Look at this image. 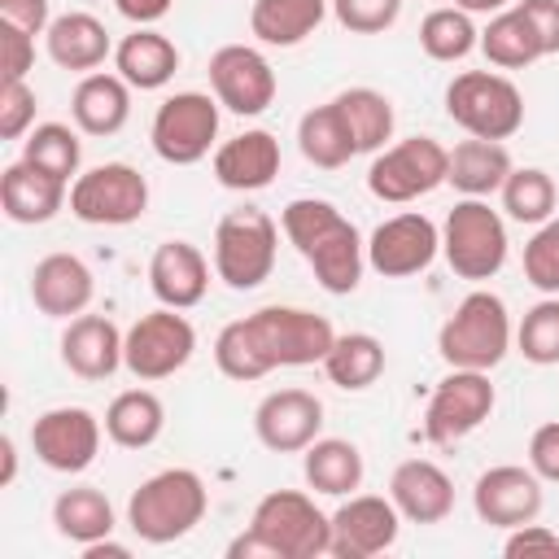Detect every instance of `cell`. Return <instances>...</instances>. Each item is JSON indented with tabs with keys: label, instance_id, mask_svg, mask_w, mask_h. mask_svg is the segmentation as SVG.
Segmentation results:
<instances>
[{
	"label": "cell",
	"instance_id": "83f0119b",
	"mask_svg": "<svg viewBox=\"0 0 559 559\" xmlns=\"http://www.w3.org/2000/svg\"><path fill=\"white\" fill-rule=\"evenodd\" d=\"M114 70L135 87V92H157L175 79L179 70V48L153 31V26H135L131 35H122V44L114 48Z\"/></svg>",
	"mask_w": 559,
	"mask_h": 559
},
{
	"label": "cell",
	"instance_id": "816d5d0a",
	"mask_svg": "<svg viewBox=\"0 0 559 559\" xmlns=\"http://www.w3.org/2000/svg\"><path fill=\"white\" fill-rule=\"evenodd\" d=\"M127 555H131V546H122L114 537H100V542L83 546V559H127Z\"/></svg>",
	"mask_w": 559,
	"mask_h": 559
},
{
	"label": "cell",
	"instance_id": "bcb514c9",
	"mask_svg": "<svg viewBox=\"0 0 559 559\" xmlns=\"http://www.w3.org/2000/svg\"><path fill=\"white\" fill-rule=\"evenodd\" d=\"M502 555L507 559H528V555H546V559H559V533L528 520L520 528H507V542H502Z\"/></svg>",
	"mask_w": 559,
	"mask_h": 559
},
{
	"label": "cell",
	"instance_id": "6da1fadb",
	"mask_svg": "<svg viewBox=\"0 0 559 559\" xmlns=\"http://www.w3.org/2000/svg\"><path fill=\"white\" fill-rule=\"evenodd\" d=\"M336 332L323 314L301 306H262L245 319H231L214 336V362L227 380H262L275 367L323 362Z\"/></svg>",
	"mask_w": 559,
	"mask_h": 559
},
{
	"label": "cell",
	"instance_id": "7a4b0ae2",
	"mask_svg": "<svg viewBox=\"0 0 559 559\" xmlns=\"http://www.w3.org/2000/svg\"><path fill=\"white\" fill-rule=\"evenodd\" d=\"M284 236L293 240V249L306 258V266L314 271L319 288L332 297H349L362 280L367 266V245L358 236V227L323 197H297L284 205L280 214Z\"/></svg>",
	"mask_w": 559,
	"mask_h": 559
},
{
	"label": "cell",
	"instance_id": "ba28073f",
	"mask_svg": "<svg viewBox=\"0 0 559 559\" xmlns=\"http://www.w3.org/2000/svg\"><path fill=\"white\" fill-rule=\"evenodd\" d=\"M441 253L459 280H493L507 262V223L485 197H463L445 214Z\"/></svg>",
	"mask_w": 559,
	"mask_h": 559
},
{
	"label": "cell",
	"instance_id": "3957f363",
	"mask_svg": "<svg viewBox=\"0 0 559 559\" xmlns=\"http://www.w3.org/2000/svg\"><path fill=\"white\" fill-rule=\"evenodd\" d=\"M332 550V515L301 489H271L258 498L249 528L227 546L231 559H319Z\"/></svg>",
	"mask_w": 559,
	"mask_h": 559
},
{
	"label": "cell",
	"instance_id": "c3c4849f",
	"mask_svg": "<svg viewBox=\"0 0 559 559\" xmlns=\"http://www.w3.org/2000/svg\"><path fill=\"white\" fill-rule=\"evenodd\" d=\"M528 467H533L542 480L559 485V419L542 424V428L528 437Z\"/></svg>",
	"mask_w": 559,
	"mask_h": 559
},
{
	"label": "cell",
	"instance_id": "f1b7e54d",
	"mask_svg": "<svg viewBox=\"0 0 559 559\" xmlns=\"http://www.w3.org/2000/svg\"><path fill=\"white\" fill-rule=\"evenodd\" d=\"M511 153L502 140H459L450 148V175L445 183H454V192L463 197H489V192H502L507 175H511Z\"/></svg>",
	"mask_w": 559,
	"mask_h": 559
},
{
	"label": "cell",
	"instance_id": "f5cc1de1",
	"mask_svg": "<svg viewBox=\"0 0 559 559\" xmlns=\"http://www.w3.org/2000/svg\"><path fill=\"white\" fill-rule=\"evenodd\" d=\"M0 459H4L0 489H9V485H13V476H17V445H13V437H0Z\"/></svg>",
	"mask_w": 559,
	"mask_h": 559
},
{
	"label": "cell",
	"instance_id": "f546056e",
	"mask_svg": "<svg viewBox=\"0 0 559 559\" xmlns=\"http://www.w3.org/2000/svg\"><path fill=\"white\" fill-rule=\"evenodd\" d=\"M328 4L332 0H253L249 31L266 48H297L301 39H310L323 26Z\"/></svg>",
	"mask_w": 559,
	"mask_h": 559
},
{
	"label": "cell",
	"instance_id": "5b68a950",
	"mask_svg": "<svg viewBox=\"0 0 559 559\" xmlns=\"http://www.w3.org/2000/svg\"><path fill=\"white\" fill-rule=\"evenodd\" d=\"M511 314L507 301L489 288H472L454 314L437 332V354L445 367H467V371H493L507 349H511Z\"/></svg>",
	"mask_w": 559,
	"mask_h": 559
},
{
	"label": "cell",
	"instance_id": "8fae6325",
	"mask_svg": "<svg viewBox=\"0 0 559 559\" xmlns=\"http://www.w3.org/2000/svg\"><path fill=\"white\" fill-rule=\"evenodd\" d=\"M148 140L166 166H197L218 140V96H210V92L166 96L153 114Z\"/></svg>",
	"mask_w": 559,
	"mask_h": 559
},
{
	"label": "cell",
	"instance_id": "ee69618b",
	"mask_svg": "<svg viewBox=\"0 0 559 559\" xmlns=\"http://www.w3.org/2000/svg\"><path fill=\"white\" fill-rule=\"evenodd\" d=\"M35 92L26 87V79L17 83H0V140H22L35 127Z\"/></svg>",
	"mask_w": 559,
	"mask_h": 559
},
{
	"label": "cell",
	"instance_id": "74e56055",
	"mask_svg": "<svg viewBox=\"0 0 559 559\" xmlns=\"http://www.w3.org/2000/svg\"><path fill=\"white\" fill-rule=\"evenodd\" d=\"M22 162L39 166L44 175H52L61 183H74L79 179V162H83L79 131L66 127V122H39V127H31L26 140H22Z\"/></svg>",
	"mask_w": 559,
	"mask_h": 559
},
{
	"label": "cell",
	"instance_id": "52a82bcc",
	"mask_svg": "<svg viewBox=\"0 0 559 559\" xmlns=\"http://www.w3.org/2000/svg\"><path fill=\"white\" fill-rule=\"evenodd\" d=\"M445 114L476 140H511L524 127V96L498 70H463L445 83Z\"/></svg>",
	"mask_w": 559,
	"mask_h": 559
},
{
	"label": "cell",
	"instance_id": "8992f818",
	"mask_svg": "<svg viewBox=\"0 0 559 559\" xmlns=\"http://www.w3.org/2000/svg\"><path fill=\"white\" fill-rule=\"evenodd\" d=\"M275 249H280V227L266 210H258V205L227 210L214 227V275L227 288L249 293L271 280Z\"/></svg>",
	"mask_w": 559,
	"mask_h": 559
},
{
	"label": "cell",
	"instance_id": "f6af8a7d",
	"mask_svg": "<svg viewBox=\"0 0 559 559\" xmlns=\"http://www.w3.org/2000/svg\"><path fill=\"white\" fill-rule=\"evenodd\" d=\"M35 66V35L22 26L0 22V83H17L26 79Z\"/></svg>",
	"mask_w": 559,
	"mask_h": 559
},
{
	"label": "cell",
	"instance_id": "d4e9b609",
	"mask_svg": "<svg viewBox=\"0 0 559 559\" xmlns=\"http://www.w3.org/2000/svg\"><path fill=\"white\" fill-rule=\"evenodd\" d=\"M66 188H70V183H61V179H52V175H44L39 166H31V162L17 157V162L4 166V175H0V210H4L9 223L35 227V223L57 218V210L70 201Z\"/></svg>",
	"mask_w": 559,
	"mask_h": 559
},
{
	"label": "cell",
	"instance_id": "681fc988",
	"mask_svg": "<svg viewBox=\"0 0 559 559\" xmlns=\"http://www.w3.org/2000/svg\"><path fill=\"white\" fill-rule=\"evenodd\" d=\"M0 22L44 35L52 26V13H48V0H0Z\"/></svg>",
	"mask_w": 559,
	"mask_h": 559
},
{
	"label": "cell",
	"instance_id": "7c38bea8",
	"mask_svg": "<svg viewBox=\"0 0 559 559\" xmlns=\"http://www.w3.org/2000/svg\"><path fill=\"white\" fill-rule=\"evenodd\" d=\"M192 354H197V332L170 306L140 314L122 336V367L135 380H166V376L183 371L192 362Z\"/></svg>",
	"mask_w": 559,
	"mask_h": 559
},
{
	"label": "cell",
	"instance_id": "277c9868",
	"mask_svg": "<svg viewBox=\"0 0 559 559\" xmlns=\"http://www.w3.org/2000/svg\"><path fill=\"white\" fill-rule=\"evenodd\" d=\"M210 493L192 467H166L127 498V524L148 546H170L205 520Z\"/></svg>",
	"mask_w": 559,
	"mask_h": 559
},
{
	"label": "cell",
	"instance_id": "e575fe53",
	"mask_svg": "<svg viewBox=\"0 0 559 559\" xmlns=\"http://www.w3.org/2000/svg\"><path fill=\"white\" fill-rule=\"evenodd\" d=\"M323 371L336 389L345 393H362L380 380L384 371V345L371 336V332H345L332 341L328 358H323Z\"/></svg>",
	"mask_w": 559,
	"mask_h": 559
},
{
	"label": "cell",
	"instance_id": "484cf974",
	"mask_svg": "<svg viewBox=\"0 0 559 559\" xmlns=\"http://www.w3.org/2000/svg\"><path fill=\"white\" fill-rule=\"evenodd\" d=\"M70 118L83 135H118L131 118V83L114 70H92L74 83V96H70Z\"/></svg>",
	"mask_w": 559,
	"mask_h": 559
},
{
	"label": "cell",
	"instance_id": "7bdbcfd3",
	"mask_svg": "<svg viewBox=\"0 0 559 559\" xmlns=\"http://www.w3.org/2000/svg\"><path fill=\"white\" fill-rule=\"evenodd\" d=\"M402 13V0H332V17L349 35H384Z\"/></svg>",
	"mask_w": 559,
	"mask_h": 559
},
{
	"label": "cell",
	"instance_id": "2e32d148",
	"mask_svg": "<svg viewBox=\"0 0 559 559\" xmlns=\"http://www.w3.org/2000/svg\"><path fill=\"white\" fill-rule=\"evenodd\" d=\"M402 533V511L380 493H349L332 511V550L336 559H371L384 555Z\"/></svg>",
	"mask_w": 559,
	"mask_h": 559
},
{
	"label": "cell",
	"instance_id": "d6a6232c",
	"mask_svg": "<svg viewBox=\"0 0 559 559\" xmlns=\"http://www.w3.org/2000/svg\"><path fill=\"white\" fill-rule=\"evenodd\" d=\"M166 406L153 389H122L105 411V437L122 450H144L162 437Z\"/></svg>",
	"mask_w": 559,
	"mask_h": 559
},
{
	"label": "cell",
	"instance_id": "f907efd6",
	"mask_svg": "<svg viewBox=\"0 0 559 559\" xmlns=\"http://www.w3.org/2000/svg\"><path fill=\"white\" fill-rule=\"evenodd\" d=\"M114 4H118V13H122L127 22H135V26H153V22H162V17L170 13L175 0H114Z\"/></svg>",
	"mask_w": 559,
	"mask_h": 559
},
{
	"label": "cell",
	"instance_id": "f35d334b",
	"mask_svg": "<svg viewBox=\"0 0 559 559\" xmlns=\"http://www.w3.org/2000/svg\"><path fill=\"white\" fill-rule=\"evenodd\" d=\"M419 48L432 61H463L472 48H480V31L472 22L467 9L459 4H441L419 22Z\"/></svg>",
	"mask_w": 559,
	"mask_h": 559
},
{
	"label": "cell",
	"instance_id": "ffe728a7",
	"mask_svg": "<svg viewBox=\"0 0 559 559\" xmlns=\"http://www.w3.org/2000/svg\"><path fill=\"white\" fill-rule=\"evenodd\" d=\"M92 293H96V280H92L87 262L74 258V253H48L31 271V301L48 319L83 314L92 306Z\"/></svg>",
	"mask_w": 559,
	"mask_h": 559
},
{
	"label": "cell",
	"instance_id": "30bf717a",
	"mask_svg": "<svg viewBox=\"0 0 559 559\" xmlns=\"http://www.w3.org/2000/svg\"><path fill=\"white\" fill-rule=\"evenodd\" d=\"M148 210V179L127 162H100L70 183V214L92 227H127Z\"/></svg>",
	"mask_w": 559,
	"mask_h": 559
},
{
	"label": "cell",
	"instance_id": "d6986e66",
	"mask_svg": "<svg viewBox=\"0 0 559 559\" xmlns=\"http://www.w3.org/2000/svg\"><path fill=\"white\" fill-rule=\"evenodd\" d=\"M253 432L275 454H301L323 432V402L310 389H275L258 402Z\"/></svg>",
	"mask_w": 559,
	"mask_h": 559
},
{
	"label": "cell",
	"instance_id": "4fadbf2b",
	"mask_svg": "<svg viewBox=\"0 0 559 559\" xmlns=\"http://www.w3.org/2000/svg\"><path fill=\"white\" fill-rule=\"evenodd\" d=\"M493 384L489 371H467V367H450V376L432 389L428 411H424V437L432 445H459L463 437H472L489 415H493Z\"/></svg>",
	"mask_w": 559,
	"mask_h": 559
},
{
	"label": "cell",
	"instance_id": "4316f807",
	"mask_svg": "<svg viewBox=\"0 0 559 559\" xmlns=\"http://www.w3.org/2000/svg\"><path fill=\"white\" fill-rule=\"evenodd\" d=\"M44 44H48V57H52L61 70H74V74L100 70L105 57L114 52L105 22L92 17V13H83V9L52 17V26L44 31Z\"/></svg>",
	"mask_w": 559,
	"mask_h": 559
},
{
	"label": "cell",
	"instance_id": "e0dca14e",
	"mask_svg": "<svg viewBox=\"0 0 559 559\" xmlns=\"http://www.w3.org/2000/svg\"><path fill=\"white\" fill-rule=\"evenodd\" d=\"M210 87H214L223 109H231L240 118H253V114L271 109V100H275V70L258 48L223 44L210 57Z\"/></svg>",
	"mask_w": 559,
	"mask_h": 559
},
{
	"label": "cell",
	"instance_id": "1f68e13d",
	"mask_svg": "<svg viewBox=\"0 0 559 559\" xmlns=\"http://www.w3.org/2000/svg\"><path fill=\"white\" fill-rule=\"evenodd\" d=\"M301 472L314 493L349 498L362 485V450L345 437H319L301 450Z\"/></svg>",
	"mask_w": 559,
	"mask_h": 559
},
{
	"label": "cell",
	"instance_id": "5bb4252c",
	"mask_svg": "<svg viewBox=\"0 0 559 559\" xmlns=\"http://www.w3.org/2000/svg\"><path fill=\"white\" fill-rule=\"evenodd\" d=\"M100 419L87 406H52L31 424V450L48 472L79 476L100 454Z\"/></svg>",
	"mask_w": 559,
	"mask_h": 559
},
{
	"label": "cell",
	"instance_id": "db71d44e",
	"mask_svg": "<svg viewBox=\"0 0 559 559\" xmlns=\"http://www.w3.org/2000/svg\"><path fill=\"white\" fill-rule=\"evenodd\" d=\"M459 9H467V13H502L507 9V0H459Z\"/></svg>",
	"mask_w": 559,
	"mask_h": 559
},
{
	"label": "cell",
	"instance_id": "ab89813d",
	"mask_svg": "<svg viewBox=\"0 0 559 559\" xmlns=\"http://www.w3.org/2000/svg\"><path fill=\"white\" fill-rule=\"evenodd\" d=\"M555 201H559L555 179H550L542 166H515V170L507 175V183H502V210H507V218H515V223L542 227V223L555 214Z\"/></svg>",
	"mask_w": 559,
	"mask_h": 559
},
{
	"label": "cell",
	"instance_id": "7dc6e473",
	"mask_svg": "<svg viewBox=\"0 0 559 559\" xmlns=\"http://www.w3.org/2000/svg\"><path fill=\"white\" fill-rule=\"evenodd\" d=\"M515 9L528 17V26L542 44V57H555L559 52V0H520Z\"/></svg>",
	"mask_w": 559,
	"mask_h": 559
},
{
	"label": "cell",
	"instance_id": "4dcf8cb0",
	"mask_svg": "<svg viewBox=\"0 0 559 559\" xmlns=\"http://www.w3.org/2000/svg\"><path fill=\"white\" fill-rule=\"evenodd\" d=\"M297 148L319 170H341L349 157H358L354 131H349V122H345V114H341L336 100L314 105V109L301 114V122H297Z\"/></svg>",
	"mask_w": 559,
	"mask_h": 559
},
{
	"label": "cell",
	"instance_id": "b9f144b4",
	"mask_svg": "<svg viewBox=\"0 0 559 559\" xmlns=\"http://www.w3.org/2000/svg\"><path fill=\"white\" fill-rule=\"evenodd\" d=\"M524 280L537 293H559V218H546L524 245Z\"/></svg>",
	"mask_w": 559,
	"mask_h": 559
},
{
	"label": "cell",
	"instance_id": "7402d4cb",
	"mask_svg": "<svg viewBox=\"0 0 559 559\" xmlns=\"http://www.w3.org/2000/svg\"><path fill=\"white\" fill-rule=\"evenodd\" d=\"M389 498L411 524H441L454 511V480L432 459H406L389 476Z\"/></svg>",
	"mask_w": 559,
	"mask_h": 559
},
{
	"label": "cell",
	"instance_id": "ac0fdd59",
	"mask_svg": "<svg viewBox=\"0 0 559 559\" xmlns=\"http://www.w3.org/2000/svg\"><path fill=\"white\" fill-rule=\"evenodd\" d=\"M542 502H546L542 476L533 467H520V463H498V467L480 472L472 485V507L493 528H520V524L537 520Z\"/></svg>",
	"mask_w": 559,
	"mask_h": 559
},
{
	"label": "cell",
	"instance_id": "603a6c76",
	"mask_svg": "<svg viewBox=\"0 0 559 559\" xmlns=\"http://www.w3.org/2000/svg\"><path fill=\"white\" fill-rule=\"evenodd\" d=\"M122 336L105 314H74L61 332V362L79 380H109L122 367Z\"/></svg>",
	"mask_w": 559,
	"mask_h": 559
},
{
	"label": "cell",
	"instance_id": "cb8c5ba5",
	"mask_svg": "<svg viewBox=\"0 0 559 559\" xmlns=\"http://www.w3.org/2000/svg\"><path fill=\"white\" fill-rule=\"evenodd\" d=\"M280 175V140L262 127L240 131L214 148V179L231 192H258Z\"/></svg>",
	"mask_w": 559,
	"mask_h": 559
},
{
	"label": "cell",
	"instance_id": "d590c367",
	"mask_svg": "<svg viewBox=\"0 0 559 559\" xmlns=\"http://www.w3.org/2000/svg\"><path fill=\"white\" fill-rule=\"evenodd\" d=\"M354 131V144L358 153H380L389 140H393V100L376 87H345L332 96Z\"/></svg>",
	"mask_w": 559,
	"mask_h": 559
},
{
	"label": "cell",
	"instance_id": "9c48e42d",
	"mask_svg": "<svg viewBox=\"0 0 559 559\" xmlns=\"http://www.w3.org/2000/svg\"><path fill=\"white\" fill-rule=\"evenodd\" d=\"M450 175V148H441L432 135H406L397 144H384L367 166V192L389 205L419 201L437 192Z\"/></svg>",
	"mask_w": 559,
	"mask_h": 559
},
{
	"label": "cell",
	"instance_id": "11a10c76",
	"mask_svg": "<svg viewBox=\"0 0 559 559\" xmlns=\"http://www.w3.org/2000/svg\"><path fill=\"white\" fill-rule=\"evenodd\" d=\"M454 4H459V0H454Z\"/></svg>",
	"mask_w": 559,
	"mask_h": 559
},
{
	"label": "cell",
	"instance_id": "8d00e7d4",
	"mask_svg": "<svg viewBox=\"0 0 559 559\" xmlns=\"http://www.w3.org/2000/svg\"><path fill=\"white\" fill-rule=\"evenodd\" d=\"M480 52L498 70H524V66H533L542 57V44H537V35H533V26H528V17L520 9H502L480 31Z\"/></svg>",
	"mask_w": 559,
	"mask_h": 559
},
{
	"label": "cell",
	"instance_id": "836d02e7",
	"mask_svg": "<svg viewBox=\"0 0 559 559\" xmlns=\"http://www.w3.org/2000/svg\"><path fill=\"white\" fill-rule=\"evenodd\" d=\"M52 524L74 546H92L100 537H114V528H118L114 507H109V498L96 485H70V489H61L57 502H52Z\"/></svg>",
	"mask_w": 559,
	"mask_h": 559
},
{
	"label": "cell",
	"instance_id": "9a60e30c",
	"mask_svg": "<svg viewBox=\"0 0 559 559\" xmlns=\"http://www.w3.org/2000/svg\"><path fill=\"white\" fill-rule=\"evenodd\" d=\"M441 253V231L428 214L406 210L384 218L371 236H367V266L384 280H406L432 266V258Z\"/></svg>",
	"mask_w": 559,
	"mask_h": 559
},
{
	"label": "cell",
	"instance_id": "44dd1931",
	"mask_svg": "<svg viewBox=\"0 0 559 559\" xmlns=\"http://www.w3.org/2000/svg\"><path fill=\"white\" fill-rule=\"evenodd\" d=\"M148 288L170 310H192L210 288V262L188 240H166L148 258Z\"/></svg>",
	"mask_w": 559,
	"mask_h": 559
},
{
	"label": "cell",
	"instance_id": "60d3db41",
	"mask_svg": "<svg viewBox=\"0 0 559 559\" xmlns=\"http://www.w3.org/2000/svg\"><path fill=\"white\" fill-rule=\"evenodd\" d=\"M515 345L524 362L533 367H555L559 362V293H546L537 306L524 310L515 328Z\"/></svg>",
	"mask_w": 559,
	"mask_h": 559
}]
</instances>
